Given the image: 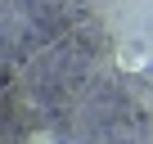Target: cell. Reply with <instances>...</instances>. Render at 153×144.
<instances>
[{"label": "cell", "mask_w": 153, "mask_h": 144, "mask_svg": "<svg viewBox=\"0 0 153 144\" xmlns=\"http://www.w3.org/2000/svg\"><path fill=\"white\" fill-rule=\"evenodd\" d=\"M27 144H59V135H54V131H32Z\"/></svg>", "instance_id": "6da1fadb"}, {"label": "cell", "mask_w": 153, "mask_h": 144, "mask_svg": "<svg viewBox=\"0 0 153 144\" xmlns=\"http://www.w3.org/2000/svg\"><path fill=\"white\" fill-rule=\"evenodd\" d=\"M117 63H122V68H140L144 59H140V54H131V50H122V54H117Z\"/></svg>", "instance_id": "7a4b0ae2"}]
</instances>
